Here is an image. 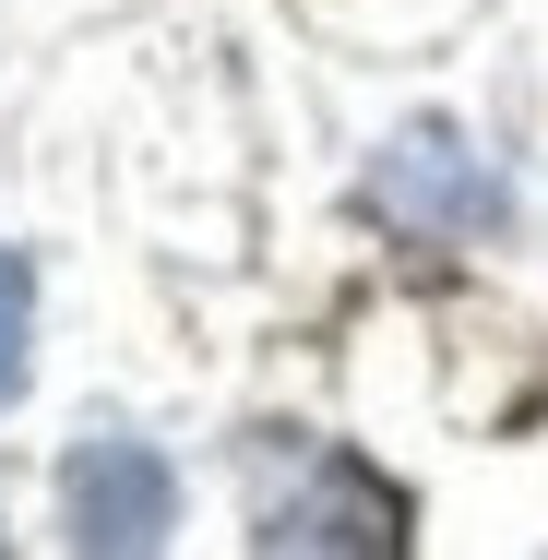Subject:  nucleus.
<instances>
[{"label":"nucleus","instance_id":"2","mask_svg":"<svg viewBox=\"0 0 548 560\" xmlns=\"http://www.w3.org/2000/svg\"><path fill=\"white\" fill-rule=\"evenodd\" d=\"M370 203L394 226H418V238H465L477 215H501V179H489L453 131H406V143L370 167Z\"/></svg>","mask_w":548,"mask_h":560},{"label":"nucleus","instance_id":"1","mask_svg":"<svg viewBox=\"0 0 548 560\" xmlns=\"http://www.w3.org/2000/svg\"><path fill=\"white\" fill-rule=\"evenodd\" d=\"M167 513H179V477H167V453L131 442V430H96V442L60 465V525L84 549H155Z\"/></svg>","mask_w":548,"mask_h":560},{"label":"nucleus","instance_id":"3","mask_svg":"<svg viewBox=\"0 0 548 560\" xmlns=\"http://www.w3.org/2000/svg\"><path fill=\"white\" fill-rule=\"evenodd\" d=\"M24 335H36V275L0 250V406H12V382H24Z\"/></svg>","mask_w":548,"mask_h":560}]
</instances>
